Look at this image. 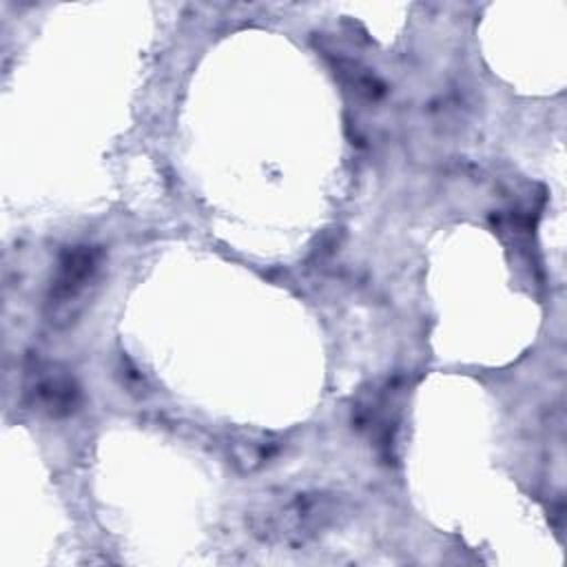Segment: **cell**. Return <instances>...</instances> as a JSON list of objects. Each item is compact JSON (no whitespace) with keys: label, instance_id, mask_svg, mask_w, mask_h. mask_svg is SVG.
<instances>
[{"label":"cell","instance_id":"cell-1","mask_svg":"<svg viewBox=\"0 0 567 567\" xmlns=\"http://www.w3.org/2000/svg\"><path fill=\"white\" fill-rule=\"evenodd\" d=\"M341 505L334 494L295 492L264 501L248 514L252 534L268 543L303 545L337 523Z\"/></svg>","mask_w":567,"mask_h":567},{"label":"cell","instance_id":"cell-2","mask_svg":"<svg viewBox=\"0 0 567 567\" xmlns=\"http://www.w3.org/2000/svg\"><path fill=\"white\" fill-rule=\"evenodd\" d=\"M100 266L102 250L91 244L71 246L60 255L47 295V317L51 323L66 326L82 312Z\"/></svg>","mask_w":567,"mask_h":567},{"label":"cell","instance_id":"cell-3","mask_svg":"<svg viewBox=\"0 0 567 567\" xmlns=\"http://www.w3.org/2000/svg\"><path fill=\"white\" fill-rule=\"evenodd\" d=\"M24 394L35 410L49 416H66L80 405L78 381L58 363L31 365L24 379Z\"/></svg>","mask_w":567,"mask_h":567},{"label":"cell","instance_id":"cell-4","mask_svg":"<svg viewBox=\"0 0 567 567\" xmlns=\"http://www.w3.org/2000/svg\"><path fill=\"white\" fill-rule=\"evenodd\" d=\"M399 408H396V392L394 385L385 383L381 388L368 390L354 405V423L363 430L370 441L379 447L390 450L394 441Z\"/></svg>","mask_w":567,"mask_h":567},{"label":"cell","instance_id":"cell-5","mask_svg":"<svg viewBox=\"0 0 567 567\" xmlns=\"http://www.w3.org/2000/svg\"><path fill=\"white\" fill-rule=\"evenodd\" d=\"M279 441L264 432H237L228 439L230 463L239 472H255L264 467L277 452Z\"/></svg>","mask_w":567,"mask_h":567}]
</instances>
